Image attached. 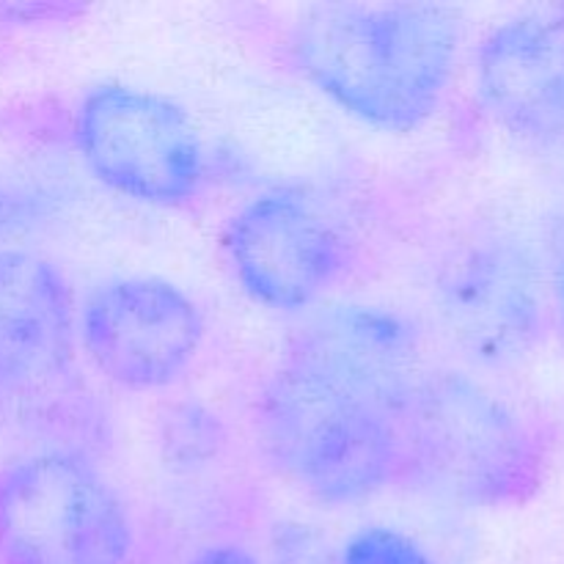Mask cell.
Wrapping results in <instances>:
<instances>
[{"label":"cell","mask_w":564,"mask_h":564,"mask_svg":"<svg viewBox=\"0 0 564 564\" xmlns=\"http://www.w3.org/2000/svg\"><path fill=\"white\" fill-rule=\"evenodd\" d=\"M457 50L460 17L433 3H323L292 31L303 75L386 132L416 130L438 110Z\"/></svg>","instance_id":"1"},{"label":"cell","mask_w":564,"mask_h":564,"mask_svg":"<svg viewBox=\"0 0 564 564\" xmlns=\"http://www.w3.org/2000/svg\"><path fill=\"white\" fill-rule=\"evenodd\" d=\"M405 474L468 507H512L538 494L549 438L529 413L460 372L422 378L400 416Z\"/></svg>","instance_id":"2"},{"label":"cell","mask_w":564,"mask_h":564,"mask_svg":"<svg viewBox=\"0 0 564 564\" xmlns=\"http://www.w3.org/2000/svg\"><path fill=\"white\" fill-rule=\"evenodd\" d=\"M257 433L270 463L328 505L364 501L405 474L397 419L290 361L259 397Z\"/></svg>","instance_id":"3"},{"label":"cell","mask_w":564,"mask_h":564,"mask_svg":"<svg viewBox=\"0 0 564 564\" xmlns=\"http://www.w3.org/2000/svg\"><path fill=\"white\" fill-rule=\"evenodd\" d=\"M132 523L83 457H22L0 468V564H127Z\"/></svg>","instance_id":"4"},{"label":"cell","mask_w":564,"mask_h":564,"mask_svg":"<svg viewBox=\"0 0 564 564\" xmlns=\"http://www.w3.org/2000/svg\"><path fill=\"white\" fill-rule=\"evenodd\" d=\"M77 152L94 176L119 196L180 207L202 193L207 158L180 105L130 86H99L75 121Z\"/></svg>","instance_id":"5"},{"label":"cell","mask_w":564,"mask_h":564,"mask_svg":"<svg viewBox=\"0 0 564 564\" xmlns=\"http://www.w3.org/2000/svg\"><path fill=\"white\" fill-rule=\"evenodd\" d=\"M438 312L457 350L488 369L527 361L551 325V286L527 246L479 240L438 275Z\"/></svg>","instance_id":"6"},{"label":"cell","mask_w":564,"mask_h":564,"mask_svg":"<svg viewBox=\"0 0 564 564\" xmlns=\"http://www.w3.org/2000/svg\"><path fill=\"white\" fill-rule=\"evenodd\" d=\"M77 334L105 378L132 391H154L176 383L196 361L204 317L171 281L127 275L88 292Z\"/></svg>","instance_id":"7"},{"label":"cell","mask_w":564,"mask_h":564,"mask_svg":"<svg viewBox=\"0 0 564 564\" xmlns=\"http://www.w3.org/2000/svg\"><path fill=\"white\" fill-rule=\"evenodd\" d=\"M226 246L242 290L275 312L312 306L347 270L339 226L290 187L251 198L231 220Z\"/></svg>","instance_id":"8"},{"label":"cell","mask_w":564,"mask_h":564,"mask_svg":"<svg viewBox=\"0 0 564 564\" xmlns=\"http://www.w3.org/2000/svg\"><path fill=\"white\" fill-rule=\"evenodd\" d=\"M286 361L397 419L422 383L419 341L400 314L361 303L330 306L295 336Z\"/></svg>","instance_id":"9"},{"label":"cell","mask_w":564,"mask_h":564,"mask_svg":"<svg viewBox=\"0 0 564 564\" xmlns=\"http://www.w3.org/2000/svg\"><path fill=\"white\" fill-rule=\"evenodd\" d=\"M477 88L496 124L543 152H564V17L523 14L482 42Z\"/></svg>","instance_id":"10"},{"label":"cell","mask_w":564,"mask_h":564,"mask_svg":"<svg viewBox=\"0 0 564 564\" xmlns=\"http://www.w3.org/2000/svg\"><path fill=\"white\" fill-rule=\"evenodd\" d=\"M77 317L50 259L0 251V397H31L69 375Z\"/></svg>","instance_id":"11"},{"label":"cell","mask_w":564,"mask_h":564,"mask_svg":"<svg viewBox=\"0 0 564 564\" xmlns=\"http://www.w3.org/2000/svg\"><path fill=\"white\" fill-rule=\"evenodd\" d=\"M336 564H435L413 538L397 529L372 527L352 534Z\"/></svg>","instance_id":"12"},{"label":"cell","mask_w":564,"mask_h":564,"mask_svg":"<svg viewBox=\"0 0 564 564\" xmlns=\"http://www.w3.org/2000/svg\"><path fill=\"white\" fill-rule=\"evenodd\" d=\"M275 564H336L328 543L306 529H284L275 543Z\"/></svg>","instance_id":"13"},{"label":"cell","mask_w":564,"mask_h":564,"mask_svg":"<svg viewBox=\"0 0 564 564\" xmlns=\"http://www.w3.org/2000/svg\"><path fill=\"white\" fill-rule=\"evenodd\" d=\"M549 286L551 297H554L556 323H560L562 339H564V215L551 220L549 229Z\"/></svg>","instance_id":"14"},{"label":"cell","mask_w":564,"mask_h":564,"mask_svg":"<svg viewBox=\"0 0 564 564\" xmlns=\"http://www.w3.org/2000/svg\"><path fill=\"white\" fill-rule=\"evenodd\" d=\"M191 564H259L248 554L246 549H237V545H215V549L202 551Z\"/></svg>","instance_id":"15"},{"label":"cell","mask_w":564,"mask_h":564,"mask_svg":"<svg viewBox=\"0 0 564 564\" xmlns=\"http://www.w3.org/2000/svg\"><path fill=\"white\" fill-rule=\"evenodd\" d=\"M14 215H17V207L9 202V196H3V193H0V229H6V226L11 224V220H14Z\"/></svg>","instance_id":"16"},{"label":"cell","mask_w":564,"mask_h":564,"mask_svg":"<svg viewBox=\"0 0 564 564\" xmlns=\"http://www.w3.org/2000/svg\"><path fill=\"white\" fill-rule=\"evenodd\" d=\"M560 14H562V17H564V9H560Z\"/></svg>","instance_id":"17"}]
</instances>
